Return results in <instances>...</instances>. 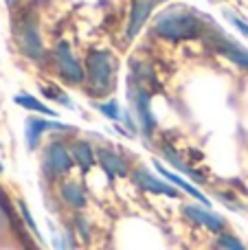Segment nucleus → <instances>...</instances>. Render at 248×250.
<instances>
[{
  "label": "nucleus",
  "instance_id": "obj_1",
  "mask_svg": "<svg viewBox=\"0 0 248 250\" xmlns=\"http://www.w3.org/2000/svg\"><path fill=\"white\" fill-rule=\"evenodd\" d=\"M154 33L169 42H185V40L200 38L205 33V22L196 11L185 7H167L161 11L154 22Z\"/></svg>",
  "mask_w": 248,
  "mask_h": 250
},
{
  "label": "nucleus",
  "instance_id": "obj_2",
  "mask_svg": "<svg viewBox=\"0 0 248 250\" xmlns=\"http://www.w3.org/2000/svg\"><path fill=\"white\" fill-rule=\"evenodd\" d=\"M86 90L99 99L114 90L117 83V60L110 51H90L86 55Z\"/></svg>",
  "mask_w": 248,
  "mask_h": 250
},
{
  "label": "nucleus",
  "instance_id": "obj_3",
  "mask_svg": "<svg viewBox=\"0 0 248 250\" xmlns=\"http://www.w3.org/2000/svg\"><path fill=\"white\" fill-rule=\"evenodd\" d=\"M13 35L20 53L29 60H40L44 55V42L40 35V24L33 11H24L13 24Z\"/></svg>",
  "mask_w": 248,
  "mask_h": 250
},
{
  "label": "nucleus",
  "instance_id": "obj_4",
  "mask_svg": "<svg viewBox=\"0 0 248 250\" xmlns=\"http://www.w3.org/2000/svg\"><path fill=\"white\" fill-rule=\"evenodd\" d=\"M127 101H130V105H132V112L136 114L139 129L149 138L154 134V129H156V117H154L152 104H149V101H152L149 90L130 77V83H127Z\"/></svg>",
  "mask_w": 248,
  "mask_h": 250
},
{
  "label": "nucleus",
  "instance_id": "obj_5",
  "mask_svg": "<svg viewBox=\"0 0 248 250\" xmlns=\"http://www.w3.org/2000/svg\"><path fill=\"white\" fill-rule=\"evenodd\" d=\"M53 64H55L57 75H60L64 82L77 86V83H82L83 79H86V68L79 64V60L75 57L68 42H60L53 48Z\"/></svg>",
  "mask_w": 248,
  "mask_h": 250
},
{
  "label": "nucleus",
  "instance_id": "obj_6",
  "mask_svg": "<svg viewBox=\"0 0 248 250\" xmlns=\"http://www.w3.org/2000/svg\"><path fill=\"white\" fill-rule=\"evenodd\" d=\"M70 167H73V156H70L68 147L60 141L48 143L42 158V171L48 178H62L70 171Z\"/></svg>",
  "mask_w": 248,
  "mask_h": 250
},
{
  "label": "nucleus",
  "instance_id": "obj_7",
  "mask_svg": "<svg viewBox=\"0 0 248 250\" xmlns=\"http://www.w3.org/2000/svg\"><path fill=\"white\" fill-rule=\"evenodd\" d=\"M48 129H60V132H73V127L70 125H64V123H57V121H48V119L44 117H29L24 123V141H26V147H29L31 151L35 149V147L40 145V138H42L44 132H48Z\"/></svg>",
  "mask_w": 248,
  "mask_h": 250
},
{
  "label": "nucleus",
  "instance_id": "obj_8",
  "mask_svg": "<svg viewBox=\"0 0 248 250\" xmlns=\"http://www.w3.org/2000/svg\"><path fill=\"white\" fill-rule=\"evenodd\" d=\"M132 176H134V182L143 191H149V193H156V195H167V198H178V195H180L171 182L156 178L152 171H149V169H145V167H139L134 173H132Z\"/></svg>",
  "mask_w": 248,
  "mask_h": 250
},
{
  "label": "nucleus",
  "instance_id": "obj_9",
  "mask_svg": "<svg viewBox=\"0 0 248 250\" xmlns=\"http://www.w3.org/2000/svg\"><path fill=\"white\" fill-rule=\"evenodd\" d=\"M156 0H134L132 2V11H130V22H127V38L134 40L141 33V29L145 26L147 18L152 16Z\"/></svg>",
  "mask_w": 248,
  "mask_h": 250
},
{
  "label": "nucleus",
  "instance_id": "obj_10",
  "mask_svg": "<svg viewBox=\"0 0 248 250\" xmlns=\"http://www.w3.org/2000/svg\"><path fill=\"white\" fill-rule=\"evenodd\" d=\"M185 215H187L193 224H200V226H205V229L213 230V233H220V230L224 229V220L218 213H211L207 207L189 204V207H185Z\"/></svg>",
  "mask_w": 248,
  "mask_h": 250
},
{
  "label": "nucleus",
  "instance_id": "obj_11",
  "mask_svg": "<svg viewBox=\"0 0 248 250\" xmlns=\"http://www.w3.org/2000/svg\"><path fill=\"white\" fill-rule=\"evenodd\" d=\"M97 160H99L101 169H103V171L108 173L110 178H123V176H127L125 160H123L114 149H110V147H99V149H97Z\"/></svg>",
  "mask_w": 248,
  "mask_h": 250
},
{
  "label": "nucleus",
  "instance_id": "obj_12",
  "mask_svg": "<svg viewBox=\"0 0 248 250\" xmlns=\"http://www.w3.org/2000/svg\"><path fill=\"white\" fill-rule=\"evenodd\" d=\"M211 46L215 48V51L220 53V55L228 57V60L233 62V64H237L240 68L248 70V48H242L237 46L235 42H231V40H227L224 35H220V38H215L213 42H211Z\"/></svg>",
  "mask_w": 248,
  "mask_h": 250
},
{
  "label": "nucleus",
  "instance_id": "obj_13",
  "mask_svg": "<svg viewBox=\"0 0 248 250\" xmlns=\"http://www.w3.org/2000/svg\"><path fill=\"white\" fill-rule=\"evenodd\" d=\"M154 167H156V171L161 173V176L165 178L167 182H171V185H174V187H178V189H183L187 195H193V198H196L198 202H202V204H205V207H209V204H211V202H209V198H207L205 193H200V191H198L196 187H193V185H189V182L185 180V178H180L178 173L169 171V169H167L163 163H158V160H154Z\"/></svg>",
  "mask_w": 248,
  "mask_h": 250
},
{
  "label": "nucleus",
  "instance_id": "obj_14",
  "mask_svg": "<svg viewBox=\"0 0 248 250\" xmlns=\"http://www.w3.org/2000/svg\"><path fill=\"white\" fill-rule=\"evenodd\" d=\"M68 151L73 156V163H77L82 167V171H88L97 160V151L92 149L88 141H73L68 145Z\"/></svg>",
  "mask_w": 248,
  "mask_h": 250
},
{
  "label": "nucleus",
  "instance_id": "obj_15",
  "mask_svg": "<svg viewBox=\"0 0 248 250\" xmlns=\"http://www.w3.org/2000/svg\"><path fill=\"white\" fill-rule=\"evenodd\" d=\"M60 195L68 207L73 208H83L86 207V191L77 185V182H64L60 189Z\"/></svg>",
  "mask_w": 248,
  "mask_h": 250
},
{
  "label": "nucleus",
  "instance_id": "obj_16",
  "mask_svg": "<svg viewBox=\"0 0 248 250\" xmlns=\"http://www.w3.org/2000/svg\"><path fill=\"white\" fill-rule=\"evenodd\" d=\"M163 156H165V160L171 165V167H176V169H178V171H183L185 176L193 178V180H196V182H205V178H202L200 173L196 171V169H191V167H189L187 163H183V160H180V156L176 154V151L171 149L169 145H163Z\"/></svg>",
  "mask_w": 248,
  "mask_h": 250
},
{
  "label": "nucleus",
  "instance_id": "obj_17",
  "mask_svg": "<svg viewBox=\"0 0 248 250\" xmlns=\"http://www.w3.org/2000/svg\"><path fill=\"white\" fill-rule=\"evenodd\" d=\"M18 105L20 108H26V110H33V112H38V114H42V117H57V112L53 108H48V105H44L40 99H35V97H31V95H18L16 99Z\"/></svg>",
  "mask_w": 248,
  "mask_h": 250
},
{
  "label": "nucleus",
  "instance_id": "obj_18",
  "mask_svg": "<svg viewBox=\"0 0 248 250\" xmlns=\"http://www.w3.org/2000/svg\"><path fill=\"white\" fill-rule=\"evenodd\" d=\"M42 92L48 97V99H53V101H60L64 108H70L73 110L75 105H73V101H70V97L66 95V92H62V90H57V88H48V86H42Z\"/></svg>",
  "mask_w": 248,
  "mask_h": 250
},
{
  "label": "nucleus",
  "instance_id": "obj_19",
  "mask_svg": "<svg viewBox=\"0 0 248 250\" xmlns=\"http://www.w3.org/2000/svg\"><path fill=\"white\" fill-rule=\"evenodd\" d=\"M95 108L99 110L101 114H105L110 121H119V119H121V110H119L117 101H108V104H95Z\"/></svg>",
  "mask_w": 248,
  "mask_h": 250
},
{
  "label": "nucleus",
  "instance_id": "obj_20",
  "mask_svg": "<svg viewBox=\"0 0 248 250\" xmlns=\"http://www.w3.org/2000/svg\"><path fill=\"white\" fill-rule=\"evenodd\" d=\"M220 244H222V246L227 248V250H246V246L240 242V239L233 237V235H227V233L220 237Z\"/></svg>",
  "mask_w": 248,
  "mask_h": 250
},
{
  "label": "nucleus",
  "instance_id": "obj_21",
  "mask_svg": "<svg viewBox=\"0 0 248 250\" xmlns=\"http://www.w3.org/2000/svg\"><path fill=\"white\" fill-rule=\"evenodd\" d=\"M20 211H22V217H24V222H26V226H29L31 230L35 233V237L42 242V235H40V230H38V226H35V222H33V217H31V213H29V208H26V204L24 202H20Z\"/></svg>",
  "mask_w": 248,
  "mask_h": 250
},
{
  "label": "nucleus",
  "instance_id": "obj_22",
  "mask_svg": "<svg viewBox=\"0 0 248 250\" xmlns=\"http://www.w3.org/2000/svg\"><path fill=\"white\" fill-rule=\"evenodd\" d=\"M227 20H228V22H231V24H233V26H235V29H237V31H240V33H242V35H246V38H248V24H246V22H244V20H242V18H237V16H235V13L227 11Z\"/></svg>",
  "mask_w": 248,
  "mask_h": 250
},
{
  "label": "nucleus",
  "instance_id": "obj_23",
  "mask_svg": "<svg viewBox=\"0 0 248 250\" xmlns=\"http://www.w3.org/2000/svg\"><path fill=\"white\" fill-rule=\"evenodd\" d=\"M75 224H77V230H79V235H82V239H83V242H88V239H90V233H88V229H86L83 217H77V220H75Z\"/></svg>",
  "mask_w": 248,
  "mask_h": 250
},
{
  "label": "nucleus",
  "instance_id": "obj_24",
  "mask_svg": "<svg viewBox=\"0 0 248 250\" xmlns=\"http://www.w3.org/2000/svg\"><path fill=\"white\" fill-rule=\"evenodd\" d=\"M51 237H53V246H55L57 250H66V246H64V239L57 235V230H55V226L51 224Z\"/></svg>",
  "mask_w": 248,
  "mask_h": 250
},
{
  "label": "nucleus",
  "instance_id": "obj_25",
  "mask_svg": "<svg viewBox=\"0 0 248 250\" xmlns=\"http://www.w3.org/2000/svg\"><path fill=\"white\" fill-rule=\"evenodd\" d=\"M18 2V0H7V4H9V7H13V4H16Z\"/></svg>",
  "mask_w": 248,
  "mask_h": 250
},
{
  "label": "nucleus",
  "instance_id": "obj_26",
  "mask_svg": "<svg viewBox=\"0 0 248 250\" xmlns=\"http://www.w3.org/2000/svg\"><path fill=\"white\" fill-rule=\"evenodd\" d=\"M0 171H2V165H0Z\"/></svg>",
  "mask_w": 248,
  "mask_h": 250
}]
</instances>
